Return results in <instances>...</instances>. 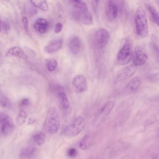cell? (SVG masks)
Here are the masks:
<instances>
[{"mask_svg":"<svg viewBox=\"0 0 159 159\" xmlns=\"http://www.w3.org/2000/svg\"><path fill=\"white\" fill-rule=\"evenodd\" d=\"M0 119L1 133L4 135L11 134L14 129V125L9 116L5 113H1Z\"/></svg>","mask_w":159,"mask_h":159,"instance_id":"ba28073f","label":"cell"},{"mask_svg":"<svg viewBox=\"0 0 159 159\" xmlns=\"http://www.w3.org/2000/svg\"><path fill=\"white\" fill-rule=\"evenodd\" d=\"M132 46L131 43L127 41L119 51L117 57L118 63L121 65L128 64L132 56Z\"/></svg>","mask_w":159,"mask_h":159,"instance_id":"277c9868","label":"cell"},{"mask_svg":"<svg viewBox=\"0 0 159 159\" xmlns=\"http://www.w3.org/2000/svg\"><path fill=\"white\" fill-rule=\"evenodd\" d=\"M110 39L108 31L104 28H100L95 32L94 36L95 46L98 49H102L107 44Z\"/></svg>","mask_w":159,"mask_h":159,"instance_id":"52a82bcc","label":"cell"},{"mask_svg":"<svg viewBox=\"0 0 159 159\" xmlns=\"http://www.w3.org/2000/svg\"><path fill=\"white\" fill-rule=\"evenodd\" d=\"M22 21L25 32L29 36L31 37L32 34L29 29L28 18L26 16H24L22 18Z\"/></svg>","mask_w":159,"mask_h":159,"instance_id":"484cf974","label":"cell"},{"mask_svg":"<svg viewBox=\"0 0 159 159\" xmlns=\"http://www.w3.org/2000/svg\"><path fill=\"white\" fill-rule=\"evenodd\" d=\"M152 47L154 56L159 63V47L154 41L152 43Z\"/></svg>","mask_w":159,"mask_h":159,"instance_id":"83f0119b","label":"cell"},{"mask_svg":"<svg viewBox=\"0 0 159 159\" xmlns=\"http://www.w3.org/2000/svg\"><path fill=\"white\" fill-rule=\"evenodd\" d=\"M85 124L84 118L82 116H79L70 124L65 127L62 133L64 135L68 137L75 136L82 131Z\"/></svg>","mask_w":159,"mask_h":159,"instance_id":"3957f363","label":"cell"},{"mask_svg":"<svg viewBox=\"0 0 159 159\" xmlns=\"http://www.w3.org/2000/svg\"><path fill=\"white\" fill-rule=\"evenodd\" d=\"M30 1L31 3L34 6L43 11H46L48 10V5L47 1L46 0H32Z\"/></svg>","mask_w":159,"mask_h":159,"instance_id":"7402d4cb","label":"cell"},{"mask_svg":"<svg viewBox=\"0 0 159 159\" xmlns=\"http://www.w3.org/2000/svg\"><path fill=\"white\" fill-rule=\"evenodd\" d=\"M148 58V54L145 48L141 45H138L135 48L132 55L133 64L136 66L144 64Z\"/></svg>","mask_w":159,"mask_h":159,"instance_id":"8992f818","label":"cell"},{"mask_svg":"<svg viewBox=\"0 0 159 159\" xmlns=\"http://www.w3.org/2000/svg\"><path fill=\"white\" fill-rule=\"evenodd\" d=\"M115 105V102L113 101H109L106 103L101 107L99 111V114L106 116L111 112Z\"/></svg>","mask_w":159,"mask_h":159,"instance_id":"ffe728a7","label":"cell"},{"mask_svg":"<svg viewBox=\"0 0 159 159\" xmlns=\"http://www.w3.org/2000/svg\"><path fill=\"white\" fill-rule=\"evenodd\" d=\"M158 3L159 4V1H158Z\"/></svg>","mask_w":159,"mask_h":159,"instance_id":"d590c367","label":"cell"},{"mask_svg":"<svg viewBox=\"0 0 159 159\" xmlns=\"http://www.w3.org/2000/svg\"><path fill=\"white\" fill-rule=\"evenodd\" d=\"M27 11L31 15H35L37 12V10L35 7L31 4V5L28 6Z\"/></svg>","mask_w":159,"mask_h":159,"instance_id":"1f68e13d","label":"cell"},{"mask_svg":"<svg viewBox=\"0 0 159 159\" xmlns=\"http://www.w3.org/2000/svg\"><path fill=\"white\" fill-rule=\"evenodd\" d=\"M141 83L140 78L138 76L135 77L127 83L125 87V90L129 93H135L140 87Z\"/></svg>","mask_w":159,"mask_h":159,"instance_id":"5bb4252c","label":"cell"},{"mask_svg":"<svg viewBox=\"0 0 159 159\" xmlns=\"http://www.w3.org/2000/svg\"><path fill=\"white\" fill-rule=\"evenodd\" d=\"M72 84L76 91L78 93H84L88 89L87 80L82 75H78L75 76L73 80Z\"/></svg>","mask_w":159,"mask_h":159,"instance_id":"8fae6325","label":"cell"},{"mask_svg":"<svg viewBox=\"0 0 159 159\" xmlns=\"http://www.w3.org/2000/svg\"><path fill=\"white\" fill-rule=\"evenodd\" d=\"M147 78L149 80L152 82L159 81V72L151 75Z\"/></svg>","mask_w":159,"mask_h":159,"instance_id":"4dcf8cb0","label":"cell"},{"mask_svg":"<svg viewBox=\"0 0 159 159\" xmlns=\"http://www.w3.org/2000/svg\"><path fill=\"white\" fill-rule=\"evenodd\" d=\"M60 123L58 113L56 108L49 109L43 125V129L48 133L53 134L58 130Z\"/></svg>","mask_w":159,"mask_h":159,"instance_id":"6da1fadb","label":"cell"},{"mask_svg":"<svg viewBox=\"0 0 159 159\" xmlns=\"http://www.w3.org/2000/svg\"><path fill=\"white\" fill-rule=\"evenodd\" d=\"M10 29V26L9 23L6 21L1 20V31L6 32H8Z\"/></svg>","mask_w":159,"mask_h":159,"instance_id":"f546056e","label":"cell"},{"mask_svg":"<svg viewBox=\"0 0 159 159\" xmlns=\"http://www.w3.org/2000/svg\"><path fill=\"white\" fill-rule=\"evenodd\" d=\"M32 138L33 141L36 144L40 146L44 143L46 135L44 133L40 132L34 134Z\"/></svg>","mask_w":159,"mask_h":159,"instance_id":"603a6c76","label":"cell"},{"mask_svg":"<svg viewBox=\"0 0 159 159\" xmlns=\"http://www.w3.org/2000/svg\"><path fill=\"white\" fill-rule=\"evenodd\" d=\"M57 99L59 108L62 110H67L70 106V102L66 94L62 92L57 95Z\"/></svg>","mask_w":159,"mask_h":159,"instance_id":"ac0fdd59","label":"cell"},{"mask_svg":"<svg viewBox=\"0 0 159 159\" xmlns=\"http://www.w3.org/2000/svg\"><path fill=\"white\" fill-rule=\"evenodd\" d=\"M6 57H15L25 59L27 56L23 50L17 46L12 47L9 49L5 53Z\"/></svg>","mask_w":159,"mask_h":159,"instance_id":"9a60e30c","label":"cell"},{"mask_svg":"<svg viewBox=\"0 0 159 159\" xmlns=\"http://www.w3.org/2000/svg\"><path fill=\"white\" fill-rule=\"evenodd\" d=\"M49 24L45 19L40 18L37 19L33 25L34 29L40 34H44L48 30Z\"/></svg>","mask_w":159,"mask_h":159,"instance_id":"7c38bea8","label":"cell"},{"mask_svg":"<svg viewBox=\"0 0 159 159\" xmlns=\"http://www.w3.org/2000/svg\"><path fill=\"white\" fill-rule=\"evenodd\" d=\"M57 61L53 58L46 59L45 61V65L47 70L50 72L55 70L57 66Z\"/></svg>","mask_w":159,"mask_h":159,"instance_id":"cb8c5ba5","label":"cell"},{"mask_svg":"<svg viewBox=\"0 0 159 159\" xmlns=\"http://www.w3.org/2000/svg\"><path fill=\"white\" fill-rule=\"evenodd\" d=\"M36 121V120L34 118H30L29 119L28 123L29 125H32Z\"/></svg>","mask_w":159,"mask_h":159,"instance_id":"e575fe53","label":"cell"},{"mask_svg":"<svg viewBox=\"0 0 159 159\" xmlns=\"http://www.w3.org/2000/svg\"><path fill=\"white\" fill-rule=\"evenodd\" d=\"M92 142L93 139L90 134L86 133L79 143V147L82 149H87L91 147Z\"/></svg>","mask_w":159,"mask_h":159,"instance_id":"d6986e66","label":"cell"},{"mask_svg":"<svg viewBox=\"0 0 159 159\" xmlns=\"http://www.w3.org/2000/svg\"><path fill=\"white\" fill-rule=\"evenodd\" d=\"M118 11V4L117 1H107L106 5L105 15L108 21H111L116 18Z\"/></svg>","mask_w":159,"mask_h":159,"instance_id":"9c48e42d","label":"cell"},{"mask_svg":"<svg viewBox=\"0 0 159 159\" xmlns=\"http://www.w3.org/2000/svg\"><path fill=\"white\" fill-rule=\"evenodd\" d=\"M20 106L21 107H26L30 104V100L27 98H23L21 100L20 103Z\"/></svg>","mask_w":159,"mask_h":159,"instance_id":"836d02e7","label":"cell"},{"mask_svg":"<svg viewBox=\"0 0 159 159\" xmlns=\"http://www.w3.org/2000/svg\"><path fill=\"white\" fill-rule=\"evenodd\" d=\"M72 7V15L76 20L85 25H89L92 24V17L88 11V8Z\"/></svg>","mask_w":159,"mask_h":159,"instance_id":"5b68a950","label":"cell"},{"mask_svg":"<svg viewBox=\"0 0 159 159\" xmlns=\"http://www.w3.org/2000/svg\"><path fill=\"white\" fill-rule=\"evenodd\" d=\"M68 47L70 51L73 54H76L80 51L81 47V42L77 36H74L69 40Z\"/></svg>","mask_w":159,"mask_h":159,"instance_id":"4fadbf2b","label":"cell"},{"mask_svg":"<svg viewBox=\"0 0 159 159\" xmlns=\"http://www.w3.org/2000/svg\"><path fill=\"white\" fill-rule=\"evenodd\" d=\"M36 150V148L34 146L31 145L25 147L20 151L19 157L22 159L30 158L35 154Z\"/></svg>","mask_w":159,"mask_h":159,"instance_id":"e0dca14e","label":"cell"},{"mask_svg":"<svg viewBox=\"0 0 159 159\" xmlns=\"http://www.w3.org/2000/svg\"><path fill=\"white\" fill-rule=\"evenodd\" d=\"M136 69L137 66L133 64L123 68L117 73L116 77V80L121 81L129 78L135 73Z\"/></svg>","mask_w":159,"mask_h":159,"instance_id":"30bf717a","label":"cell"},{"mask_svg":"<svg viewBox=\"0 0 159 159\" xmlns=\"http://www.w3.org/2000/svg\"><path fill=\"white\" fill-rule=\"evenodd\" d=\"M135 23L136 34L139 37L144 38L148 33V26L145 12L143 8L137 9L135 16Z\"/></svg>","mask_w":159,"mask_h":159,"instance_id":"7a4b0ae2","label":"cell"},{"mask_svg":"<svg viewBox=\"0 0 159 159\" xmlns=\"http://www.w3.org/2000/svg\"><path fill=\"white\" fill-rule=\"evenodd\" d=\"M147 8L152 21L159 26V13L152 6L148 4Z\"/></svg>","mask_w":159,"mask_h":159,"instance_id":"44dd1931","label":"cell"},{"mask_svg":"<svg viewBox=\"0 0 159 159\" xmlns=\"http://www.w3.org/2000/svg\"><path fill=\"white\" fill-rule=\"evenodd\" d=\"M62 44L61 39L52 40L45 45L44 48V50L45 52L49 53L56 52L61 48Z\"/></svg>","mask_w":159,"mask_h":159,"instance_id":"2e32d148","label":"cell"},{"mask_svg":"<svg viewBox=\"0 0 159 159\" xmlns=\"http://www.w3.org/2000/svg\"><path fill=\"white\" fill-rule=\"evenodd\" d=\"M0 104L2 107L6 108L10 107L11 105L9 99L3 95L0 96Z\"/></svg>","mask_w":159,"mask_h":159,"instance_id":"4316f807","label":"cell"},{"mask_svg":"<svg viewBox=\"0 0 159 159\" xmlns=\"http://www.w3.org/2000/svg\"><path fill=\"white\" fill-rule=\"evenodd\" d=\"M62 28V24L60 22L57 23L55 25L54 31L56 33H59L61 31Z\"/></svg>","mask_w":159,"mask_h":159,"instance_id":"d6a6232c","label":"cell"},{"mask_svg":"<svg viewBox=\"0 0 159 159\" xmlns=\"http://www.w3.org/2000/svg\"><path fill=\"white\" fill-rule=\"evenodd\" d=\"M26 114L25 112L22 109H20L17 116L16 122L19 125H23L25 121Z\"/></svg>","mask_w":159,"mask_h":159,"instance_id":"d4e9b609","label":"cell"},{"mask_svg":"<svg viewBox=\"0 0 159 159\" xmlns=\"http://www.w3.org/2000/svg\"><path fill=\"white\" fill-rule=\"evenodd\" d=\"M66 154L67 157L69 158H74L76 157L77 155V151L75 148H70L67 150Z\"/></svg>","mask_w":159,"mask_h":159,"instance_id":"f1b7e54d","label":"cell"}]
</instances>
